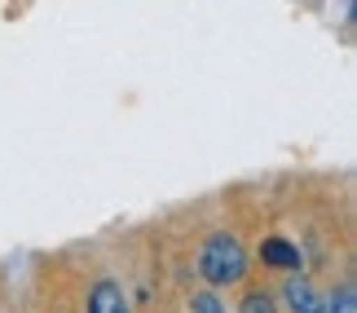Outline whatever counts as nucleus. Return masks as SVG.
Listing matches in <instances>:
<instances>
[{
  "mask_svg": "<svg viewBox=\"0 0 357 313\" xmlns=\"http://www.w3.org/2000/svg\"><path fill=\"white\" fill-rule=\"evenodd\" d=\"M199 274L208 287H229V282L247 278V247L238 234L229 229H216V234L199 247Z\"/></svg>",
  "mask_w": 357,
  "mask_h": 313,
  "instance_id": "obj_1",
  "label": "nucleus"
},
{
  "mask_svg": "<svg viewBox=\"0 0 357 313\" xmlns=\"http://www.w3.org/2000/svg\"><path fill=\"white\" fill-rule=\"evenodd\" d=\"M84 313H132V309H128V296H123V287H119V282L102 278V282H93Z\"/></svg>",
  "mask_w": 357,
  "mask_h": 313,
  "instance_id": "obj_2",
  "label": "nucleus"
},
{
  "mask_svg": "<svg viewBox=\"0 0 357 313\" xmlns=\"http://www.w3.org/2000/svg\"><path fill=\"white\" fill-rule=\"evenodd\" d=\"M282 300L291 305V313H326V300L318 291H313V282L309 278H287V287H282Z\"/></svg>",
  "mask_w": 357,
  "mask_h": 313,
  "instance_id": "obj_3",
  "label": "nucleus"
},
{
  "mask_svg": "<svg viewBox=\"0 0 357 313\" xmlns=\"http://www.w3.org/2000/svg\"><path fill=\"white\" fill-rule=\"evenodd\" d=\"M260 261H265L269 269H300V247L273 234V238L260 243Z\"/></svg>",
  "mask_w": 357,
  "mask_h": 313,
  "instance_id": "obj_4",
  "label": "nucleus"
},
{
  "mask_svg": "<svg viewBox=\"0 0 357 313\" xmlns=\"http://www.w3.org/2000/svg\"><path fill=\"white\" fill-rule=\"evenodd\" d=\"M326 313H357V291H353V282H344V287H335L331 296H326Z\"/></svg>",
  "mask_w": 357,
  "mask_h": 313,
  "instance_id": "obj_5",
  "label": "nucleus"
},
{
  "mask_svg": "<svg viewBox=\"0 0 357 313\" xmlns=\"http://www.w3.org/2000/svg\"><path fill=\"white\" fill-rule=\"evenodd\" d=\"M238 313H278V305H273L269 291H247V300L238 305Z\"/></svg>",
  "mask_w": 357,
  "mask_h": 313,
  "instance_id": "obj_6",
  "label": "nucleus"
},
{
  "mask_svg": "<svg viewBox=\"0 0 357 313\" xmlns=\"http://www.w3.org/2000/svg\"><path fill=\"white\" fill-rule=\"evenodd\" d=\"M190 313H229V309L221 305V296H216V291H199L195 300H190Z\"/></svg>",
  "mask_w": 357,
  "mask_h": 313,
  "instance_id": "obj_7",
  "label": "nucleus"
}]
</instances>
